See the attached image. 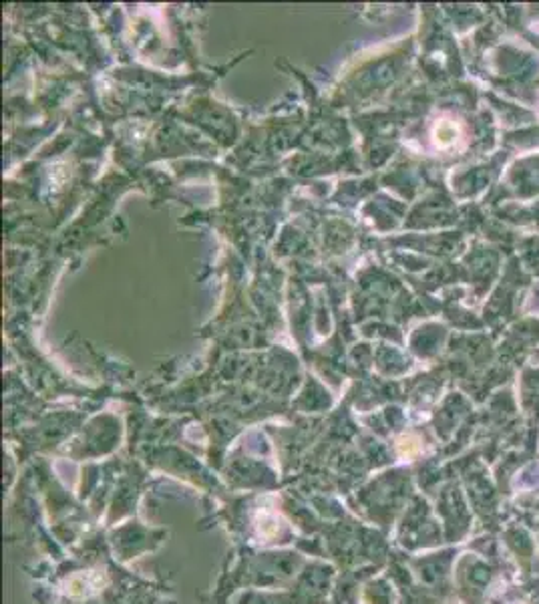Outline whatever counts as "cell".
I'll return each mask as SVG.
<instances>
[{
  "instance_id": "6da1fadb",
  "label": "cell",
  "mask_w": 539,
  "mask_h": 604,
  "mask_svg": "<svg viewBox=\"0 0 539 604\" xmlns=\"http://www.w3.org/2000/svg\"><path fill=\"white\" fill-rule=\"evenodd\" d=\"M435 141L439 147H449L457 141V125L455 123H437L435 131Z\"/></svg>"
}]
</instances>
